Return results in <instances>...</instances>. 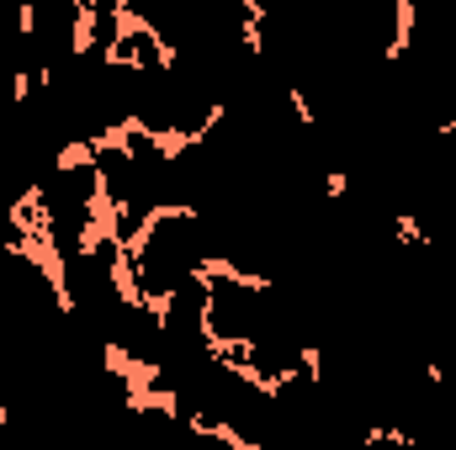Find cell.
Returning <instances> with one entry per match:
<instances>
[{
    "label": "cell",
    "mask_w": 456,
    "mask_h": 450,
    "mask_svg": "<svg viewBox=\"0 0 456 450\" xmlns=\"http://www.w3.org/2000/svg\"><path fill=\"white\" fill-rule=\"evenodd\" d=\"M393 233H398V244H409V249H425L430 238H425V223L419 218H409V213H398L393 218Z\"/></svg>",
    "instance_id": "obj_1"
},
{
    "label": "cell",
    "mask_w": 456,
    "mask_h": 450,
    "mask_svg": "<svg viewBox=\"0 0 456 450\" xmlns=\"http://www.w3.org/2000/svg\"><path fill=\"white\" fill-rule=\"evenodd\" d=\"M287 107H292V117H297L303 127H314V122H319V112H314V101H308V91H303V85H287Z\"/></svg>",
    "instance_id": "obj_2"
},
{
    "label": "cell",
    "mask_w": 456,
    "mask_h": 450,
    "mask_svg": "<svg viewBox=\"0 0 456 450\" xmlns=\"http://www.w3.org/2000/svg\"><path fill=\"white\" fill-rule=\"evenodd\" d=\"M345 191H350V175L345 170H330L324 175V197H345Z\"/></svg>",
    "instance_id": "obj_4"
},
{
    "label": "cell",
    "mask_w": 456,
    "mask_h": 450,
    "mask_svg": "<svg viewBox=\"0 0 456 450\" xmlns=\"http://www.w3.org/2000/svg\"><path fill=\"white\" fill-rule=\"evenodd\" d=\"M186 5H197V11H202V5H208V0H186Z\"/></svg>",
    "instance_id": "obj_6"
},
{
    "label": "cell",
    "mask_w": 456,
    "mask_h": 450,
    "mask_svg": "<svg viewBox=\"0 0 456 450\" xmlns=\"http://www.w3.org/2000/svg\"><path fill=\"white\" fill-rule=\"evenodd\" d=\"M16 37H37V0H16Z\"/></svg>",
    "instance_id": "obj_3"
},
{
    "label": "cell",
    "mask_w": 456,
    "mask_h": 450,
    "mask_svg": "<svg viewBox=\"0 0 456 450\" xmlns=\"http://www.w3.org/2000/svg\"><path fill=\"white\" fill-rule=\"evenodd\" d=\"M5 424H11V408H0V430H5Z\"/></svg>",
    "instance_id": "obj_5"
}]
</instances>
